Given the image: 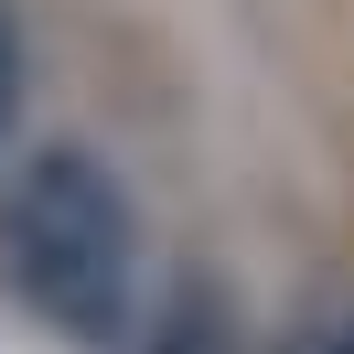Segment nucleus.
<instances>
[{
	"label": "nucleus",
	"instance_id": "7ed1b4c3",
	"mask_svg": "<svg viewBox=\"0 0 354 354\" xmlns=\"http://www.w3.org/2000/svg\"><path fill=\"white\" fill-rule=\"evenodd\" d=\"M11 118H22V22L0 11V151H11Z\"/></svg>",
	"mask_w": 354,
	"mask_h": 354
},
{
	"label": "nucleus",
	"instance_id": "f257e3e1",
	"mask_svg": "<svg viewBox=\"0 0 354 354\" xmlns=\"http://www.w3.org/2000/svg\"><path fill=\"white\" fill-rule=\"evenodd\" d=\"M0 279L65 344L86 354L129 344L140 301H151V247H140V204L118 183V161L75 151V140L32 151L0 194Z\"/></svg>",
	"mask_w": 354,
	"mask_h": 354
},
{
	"label": "nucleus",
	"instance_id": "20e7f679",
	"mask_svg": "<svg viewBox=\"0 0 354 354\" xmlns=\"http://www.w3.org/2000/svg\"><path fill=\"white\" fill-rule=\"evenodd\" d=\"M279 354H354V311H322V322H301Z\"/></svg>",
	"mask_w": 354,
	"mask_h": 354
},
{
	"label": "nucleus",
	"instance_id": "f03ea898",
	"mask_svg": "<svg viewBox=\"0 0 354 354\" xmlns=\"http://www.w3.org/2000/svg\"><path fill=\"white\" fill-rule=\"evenodd\" d=\"M118 354H258V344H247L236 279H225L215 258H183V268L151 279V301H140V322H129Z\"/></svg>",
	"mask_w": 354,
	"mask_h": 354
}]
</instances>
